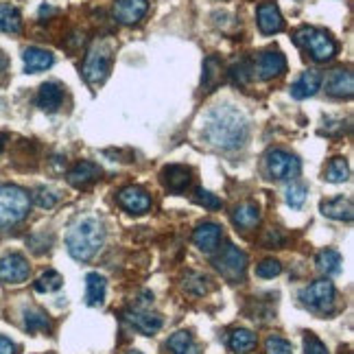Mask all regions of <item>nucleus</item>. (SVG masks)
Returning a JSON list of instances; mask_svg holds the SVG:
<instances>
[{
	"label": "nucleus",
	"mask_w": 354,
	"mask_h": 354,
	"mask_svg": "<svg viewBox=\"0 0 354 354\" xmlns=\"http://www.w3.org/2000/svg\"><path fill=\"white\" fill-rule=\"evenodd\" d=\"M304 354H328V348L322 344V339L308 333L304 337Z\"/></svg>",
	"instance_id": "58836bf2"
},
{
	"label": "nucleus",
	"mask_w": 354,
	"mask_h": 354,
	"mask_svg": "<svg viewBox=\"0 0 354 354\" xmlns=\"http://www.w3.org/2000/svg\"><path fill=\"white\" fill-rule=\"evenodd\" d=\"M326 92L330 94L335 99H350L354 94V75L344 68H339V71H333L330 77L326 79Z\"/></svg>",
	"instance_id": "ddd939ff"
},
{
	"label": "nucleus",
	"mask_w": 354,
	"mask_h": 354,
	"mask_svg": "<svg viewBox=\"0 0 354 354\" xmlns=\"http://www.w3.org/2000/svg\"><path fill=\"white\" fill-rule=\"evenodd\" d=\"M5 140H7V136L0 133V153H3V149H5Z\"/></svg>",
	"instance_id": "a18cd8bd"
},
{
	"label": "nucleus",
	"mask_w": 354,
	"mask_h": 354,
	"mask_svg": "<svg viewBox=\"0 0 354 354\" xmlns=\"http://www.w3.org/2000/svg\"><path fill=\"white\" fill-rule=\"evenodd\" d=\"M129 354H140V352H129Z\"/></svg>",
	"instance_id": "49530a36"
},
{
	"label": "nucleus",
	"mask_w": 354,
	"mask_h": 354,
	"mask_svg": "<svg viewBox=\"0 0 354 354\" xmlns=\"http://www.w3.org/2000/svg\"><path fill=\"white\" fill-rule=\"evenodd\" d=\"M182 354H199V348H197V346H190V348H188L186 352H182Z\"/></svg>",
	"instance_id": "c03bdc74"
},
{
	"label": "nucleus",
	"mask_w": 354,
	"mask_h": 354,
	"mask_svg": "<svg viewBox=\"0 0 354 354\" xmlns=\"http://www.w3.org/2000/svg\"><path fill=\"white\" fill-rule=\"evenodd\" d=\"M227 346L236 354H250L256 348V335L248 328H236V330L230 333Z\"/></svg>",
	"instance_id": "bb28decb"
},
{
	"label": "nucleus",
	"mask_w": 354,
	"mask_h": 354,
	"mask_svg": "<svg viewBox=\"0 0 354 354\" xmlns=\"http://www.w3.org/2000/svg\"><path fill=\"white\" fill-rule=\"evenodd\" d=\"M125 319L142 335H153L162 328V317L156 313H149L145 308H133L125 313Z\"/></svg>",
	"instance_id": "dca6fc26"
},
{
	"label": "nucleus",
	"mask_w": 354,
	"mask_h": 354,
	"mask_svg": "<svg viewBox=\"0 0 354 354\" xmlns=\"http://www.w3.org/2000/svg\"><path fill=\"white\" fill-rule=\"evenodd\" d=\"M230 77H232V81L236 86H248L254 77V68L250 66L248 59H241L239 64H234L232 68H230Z\"/></svg>",
	"instance_id": "473e14b6"
},
{
	"label": "nucleus",
	"mask_w": 354,
	"mask_h": 354,
	"mask_svg": "<svg viewBox=\"0 0 354 354\" xmlns=\"http://www.w3.org/2000/svg\"><path fill=\"white\" fill-rule=\"evenodd\" d=\"M280 274H282V265L278 261H274V258H267V261H263L261 265L256 267V276L258 278H265V280L276 278Z\"/></svg>",
	"instance_id": "c9c22d12"
},
{
	"label": "nucleus",
	"mask_w": 354,
	"mask_h": 354,
	"mask_svg": "<svg viewBox=\"0 0 354 354\" xmlns=\"http://www.w3.org/2000/svg\"><path fill=\"white\" fill-rule=\"evenodd\" d=\"M24 328L29 333H44L50 330V319L44 310L39 308H26L24 310Z\"/></svg>",
	"instance_id": "c85d7f7f"
},
{
	"label": "nucleus",
	"mask_w": 354,
	"mask_h": 354,
	"mask_svg": "<svg viewBox=\"0 0 354 354\" xmlns=\"http://www.w3.org/2000/svg\"><path fill=\"white\" fill-rule=\"evenodd\" d=\"M62 284H64L62 274H57V271L48 269L46 274H42V276H39V278L35 280V291H37V293H53V291L62 289Z\"/></svg>",
	"instance_id": "7c9ffc66"
},
{
	"label": "nucleus",
	"mask_w": 354,
	"mask_h": 354,
	"mask_svg": "<svg viewBox=\"0 0 354 354\" xmlns=\"http://www.w3.org/2000/svg\"><path fill=\"white\" fill-rule=\"evenodd\" d=\"M282 236L276 232V230H271V232L267 234V239H265V245H267V248H274V245H282Z\"/></svg>",
	"instance_id": "79ce46f5"
},
{
	"label": "nucleus",
	"mask_w": 354,
	"mask_h": 354,
	"mask_svg": "<svg viewBox=\"0 0 354 354\" xmlns=\"http://www.w3.org/2000/svg\"><path fill=\"white\" fill-rule=\"evenodd\" d=\"M184 287H186V291H190V293H195V295H203L206 293V278H201V276H188L186 278V282H184Z\"/></svg>",
	"instance_id": "ea45409f"
},
{
	"label": "nucleus",
	"mask_w": 354,
	"mask_h": 354,
	"mask_svg": "<svg viewBox=\"0 0 354 354\" xmlns=\"http://www.w3.org/2000/svg\"><path fill=\"white\" fill-rule=\"evenodd\" d=\"M295 44L310 53V57L315 62H330L337 55V42L330 33L322 29H313V26H302L293 35Z\"/></svg>",
	"instance_id": "39448f33"
},
{
	"label": "nucleus",
	"mask_w": 354,
	"mask_h": 354,
	"mask_svg": "<svg viewBox=\"0 0 354 354\" xmlns=\"http://www.w3.org/2000/svg\"><path fill=\"white\" fill-rule=\"evenodd\" d=\"M284 71H287V59H284V55L278 48L263 50L256 59V66H254V75L263 81L280 77Z\"/></svg>",
	"instance_id": "9d476101"
},
{
	"label": "nucleus",
	"mask_w": 354,
	"mask_h": 354,
	"mask_svg": "<svg viewBox=\"0 0 354 354\" xmlns=\"http://www.w3.org/2000/svg\"><path fill=\"white\" fill-rule=\"evenodd\" d=\"M22 62H24L26 73H42V71H46V68L53 66L55 57H53V53H48L44 48L29 46L22 53Z\"/></svg>",
	"instance_id": "4be33fe9"
},
{
	"label": "nucleus",
	"mask_w": 354,
	"mask_h": 354,
	"mask_svg": "<svg viewBox=\"0 0 354 354\" xmlns=\"http://www.w3.org/2000/svg\"><path fill=\"white\" fill-rule=\"evenodd\" d=\"M319 86H322V75L317 71H306L291 86V97L297 101H304V99L313 97V94L319 90Z\"/></svg>",
	"instance_id": "412c9836"
},
{
	"label": "nucleus",
	"mask_w": 354,
	"mask_h": 354,
	"mask_svg": "<svg viewBox=\"0 0 354 354\" xmlns=\"http://www.w3.org/2000/svg\"><path fill=\"white\" fill-rule=\"evenodd\" d=\"M195 201L199 203V206L208 208V210H219L223 206V201L219 197L212 195L210 190H203V188H197L195 190Z\"/></svg>",
	"instance_id": "f704fd0d"
},
{
	"label": "nucleus",
	"mask_w": 354,
	"mask_h": 354,
	"mask_svg": "<svg viewBox=\"0 0 354 354\" xmlns=\"http://www.w3.org/2000/svg\"><path fill=\"white\" fill-rule=\"evenodd\" d=\"M99 177H101V167L94 165L90 160H81L68 171V182H71L75 188H86L88 184L97 182Z\"/></svg>",
	"instance_id": "f3484780"
},
{
	"label": "nucleus",
	"mask_w": 354,
	"mask_h": 354,
	"mask_svg": "<svg viewBox=\"0 0 354 354\" xmlns=\"http://www.w3.org/2000/svg\"><path fill=\"white\" fill-rule=\"evenodd\" d=\"M350 180V169H348V162L344 158H333L326 167V182L330 184H344Z\"/></svg>",
	"instance_id": "c756f323"
},
{
	"label": "nucleus",
	"mask_w": 354,
	"mask_h": 354,
	"mask_svg": "<svg viewBox=\"0 0 354 354\" xmlns=\"http://www.w3.org/2000/svg\"><path fill=\"white\" fill-rule=\"evenodd\" d=\"M267 171L271 177L284 182V180L297 177L299 171H302V165H299L297 156L284 151V149H274V151L267 153Z\"/></svg>",
	"instance_id": "6e6552de"
},
{
	"label": "nucleus",
	"mask_w": 354,
	"mask_h": 354,
	"mask_svg": "<svg viewBox=\"0 0 354 354\" xmlns=\"http://www.w3.org/2000/svg\"><path fill=\"white\" fill-rule=\"evenodd\" d=\"M250 125L245 114L234 105H216L203 116L201 138L221 151H236L245 145Z\"/></svg>",
	"instance_id": "f257e3e1"
},
{
	"label": "nucleus",
	"mask_w": 354,
	"mask_h": 354,
	"mask_svg": "<svg viewBox=\"0 0 354 354\" xmlns=\"http://www.w3.org/2000/svg\"><path fill=\"white\" fill-rule=\"evenodd\" d=\"M299 299H302L304 306H308L315 313H330L335 308V299H337L335 284L330 280L313 282L310 287H306L302 293H299Z\"/></svg>",
	"instance_id": "423d86ee"
},
{
	"label": "nucleus",
	"mask_w": 354,
	"mask_h": 354,
	"mask_svg": "<svg viewBox=\"0 0 354 354\" xmlns=\"http://www.w3.org/2000/svg\"><path fill=\"white\" fill-rule=\"evenodd\" d=\"M322 214L335 221H352L354 216V206L350 197H335L328 201H322Z\"/></svg>",
	"instance_id": "a211bd4d"
},
{
	"label": "nucleus",
	"mask_w": 354,
	"mask_h": 354,
	"mask_svg": "<svg viewBox=\"0 0 354 354\" xmlns=\"http://www.w3.org/2000/svg\"><path fill=\"white\" fill-rule=\"evenodd\" d=\"M103 243H105V230H103L101 221L92 219V216H86V219L77 221L66 236L68 254L79 263L92 261V258L97 256V252L103 248Z\"/></svg>",
	"instance_id": "f03ea898"
},
{
	"label": "nucleus",
	"mask_w": 354,
	"mask_h": 354,
	"mask_svg": "<svg viewBox=\"0 0 354 354\" xmlns=\"http://www.w3.org/2000/svg\"><path fill=\"white\" fill-rule=\"evenodd\" d=\"M232 221H234L236 227L243 230V232H248V230H252V227H256L258 223H261V208H258L254 201H243L234 208Z\"/></svg>",
	"instance_id": "aec40b11"
},
{
	"label": "nucleus",
	"mask_w": 354,
	"mask_h": 354,
	"mask_svg": "<svg viewBox=\"0 0 354 354\" xmlns=\"http://www.w3.org/2000/svg\"><path fill=\"white\" fill-rule=\"evenodd\" d=\"M162 182H165L171 193H182L190 184V169L182 165H171L162 171Z\"/></svg>",
	"instance_id": "5701e85b"
},
{
	"label": "nucleus",
	"mask_w": 354,
	"mask_h": 354,
	"mask_svg": "<svg viewBox=\"0 0 354 354\" xmlns=\"http://www.w3.org/2000/svg\"><path fill=\"white\" fill-rule=\"evenodd\" d=\"M306 195H308V190L304 184H299V182H291L287 186V190H284V199H287V203L291 208H302L304 206V201H306Z\"/></svg>",
	"instance_id": "2f4dec72"
},
{
	"label": "nucleus",
	"mask_w": 354,
	"mask_h": 354,
	"mask_svg": "<svg viewBox=\"0 0 354 354\" xmlns=\"http://www.w3.org/2000/svg\"><path fill=\"white\" fill-rule=\"evenodd\" d=\"M265 352H267V354H293V348H291V344L287 342V339H282V337L274 335V337H269V339H267Z\"/></svg>",
	"instance_id": "e433bc0d"
},
{
	"label": "nucleus",
	"mask_w": 354,
	"mask_h": 354,
	"mask_svg": "<svg viewBox=\"0 0 354 354\" xmlns=\"http://www.w3.org/2000/svg\"><path fill=\"white\" fill-rule=\"evenodd\" d=\"M0 31L9 33V35H18L22 31V16H20V11L13 5H9V3L0 5Z\"/></svg>",
	"instance_id": "a878e982"
},
{
	"label": "nucleus",
	"mask_w": 354,
	"mask_h": 354,
	"mask_svg": "<svg viewBox=\"0 0 354 354\" xmlns=\"http://www.w3.org/2000/svg\"><path fill=\"white\" fill-rule=\"evenodd\" d=\"M7 66H9V59H7V55H5V53H0V77L5 75Z\"/></svg>",
	"instance_id": "37998d69"
},
{
	"label": "nucleus",
	"mask_w": 354,
	"mask_h": 354,
	"mask_svg": "<svg viewBox=\"0 0 354 354\" xmlns=\"http://www.w3.org/2000/svg\"><path fill=\"white\" fill-rule=\"evenodd\" d=\"M118 203L120 208H125L131 214H142L151 208V197L140 186H127L118 193Z\"/></svg>",
	"instance_id": "9b49d317"
},
{
	"label": "nucleus",
	"mask_w": 354,
	"mask_h": 354,
	"mask_svg": "<svg viewBox=\"0 0 354 354\" xmlns=\"http://www.w3.org/2000/svg\"><path fill=\"white\" fill-rule=\"evenodd\" d=\"M147 11H149L147 0H116V3H114V18L120 24L140 22Z\"/></svg>",
	"instance_id": "4468645a"
},
{
	"label": "nucleus",
	"mask_w": 354,
	"mask_h": 354,
	"mask_svg": "<svg viewBox=\"0 0 354 354\" xmlns=\"http://www.w3.org/2000/svg\"><path fill=\"white\" fill-rule=\"evenodd\" d=\"M33 199H35V203H37L39 208H53L59 201V197L53 193V190H48V188H37Z\"/></svg>",
	"instance_id": "4c0bfd02"
},
{
	"label": "nucleus",
	"mask_w": 354,
	"mask_h": 354,
	"mask_svg": "<svg viewBox=\"0 0 354 354\" xmlns=\"http://www.w3.org/2000/svg\"><path fill=\"white\" fill-rule=\"evenodd\" d=\"M221 73H223V64L216 55H210L206 62H203V77H201V86L203 90L212 92L216 86L221 84Z\"/></svg>",
	"instance_id": "cd10ccee"
},
{
	"label": "nucleus",
	"mask_w": 354,
	"mask_h": 354,
	"mask_svg": "<svg viewBox=\"0 0 354 354\" xmlns=\"http://www.w3.org/2000/svg\"><path fill=\"white\" fill-rule=\"evenodd\" d=\"M107 282L101 274H88L86 276V302L88 306H101L105 299Z\"/></svg>",
	"instance_id": "393cba45"
},
{
	"label": "nucleus",
	"mask_w": 354,
	"mask_h": 354,
	"mask_svg": "<svg viewBox=\"0 0 354 354\" xmlns=\"http://www.w3.org/2000/svg\"><path fill=\"white\" fill-rule=\"evenodd\" d=\"M216 269L221 271V276L230 282H241L248 271V254L241 252L234 245H227L221 252V256L214 258Z\"/></svg>",
	"instance_id": "0eeeda50"
},
{
	"label": "nucleus",
	"mask_w": 354,
	"mask_h": 354,
	"mask_svg": "<svg viewBox=\"0 0 354 354\" xmlns=\"http://www.w3.org/2000/svg\"><path fill=\"white\" fill-rule=\"evenodd\" d=\"M258 29L265 35H274L284 29L282 13L278 5L271 3V0H265V3H261V7H258Z\"/></svg>",
	"instance_id": "f8f14e48"
},
{
	"label": "nucleus",
	"mask_w": 354,
	"mask_h": 354,
	"mask_svg": "<svg viewBox=\"0 0 354 354\" xmlns=\"http://www.w3.org/2000/svg\"><path fill=\"white\" fill-rule=\"evenodd\" d=\"M31 208V197L26 190L13 184H0V230L18 225Z\"/></svg>",
	"instance_id": "7ed1b4c3"
},
{
	"label": "nucleus",
	"mask_w": 354,
	"mask_h": 354,
	"mask_svg": "<svg viewBox=\"0 0 354 354\" xmlns=\"http://www.w3.org/2000/svg\"><path fill=\"white\" fill-rule=\"evenodd\" d=\"M167 346H169V350L173 354H182V352H186L190 346H193V337H190V333H186V330H180V333H175V335L169 337Z\"/></svg>",
	"instance_id": "72a5a7b5"
},
{
	"label": "nucleus",
	"mask_w": 354,
	"mask_h": 354,
	"mask_svg": "<svg viewBox=\"0 0 354 354\" xmlns=\"http://www.w3.org/2000/svg\"><path fill=\"white\" fill-rule=\"evenodd\" d=\"M62 101H64V88L59 84H55V81H48V84H44L42 88H39V92H37L39 110H44L48 114L57 112L59 107H62Z\"/></svg>",
	"instance_id": "6ab92c4d"
},
{
	"label": "nucleus",
	"mask_w": 354,
	"mask_h": 354,
	"mask_svg": "<svg viewBox=\"0 0 354 354\" xmlns=\"http://www.w3.org/2000/svg\"><path fill=\"white\" fill-rule=\"evenodd\" d=\"M112 62H114V42H110V39H97V42H92L84 59V68H81L84 79L90 86L103 84L112 71Z\"/></svg>",
	"instance_id": "20e7f679"
},
{
	"label": "nucleus",
	"mask_w": 354,
	"mask_h": 354,
	"mask_svg": "<svg viewBox=\"0 0 354 354\" xmlns=\"http://www.w3.org/2000/svg\"><path fill=\"white\" fill-rule=\"evenodd\" d=\"M221 239H223L221 225H216V223H201L193 232V243L201 252H208V254L219 248Z\"/></svg>",
	"instance_id": "2eb2a0df"
},
{
	"label": "nucleus",
	"mask_w": 354,
	"mask_h": 354,
	"mask_svg": "<svg viewBox=\"0 0 354 354\" xmlns=\"http://www.w3.org/2000/svg\"><path fill=\"white\" fill-rule=\"evenodd\" d=\"M0 354H16V344L7 337H0Z\"/></svg>",
	"instance_id": "a19ab883"
},
{
	"label": "nucleus",
	"mask_w": 354,
	"mask_h": 354,
	"mask_svg": "<svg viewBox=\"0 0 354 354\" xmlns=\"http://www.w3.org/2000/svg\"><path fill=\"white\" fill-rule=\"evenodd\" d=\"M29 276H31V267L22 254H7L0 258V282L20 284L24 280H29Z\"/></svg>",
	"instance_id": "1a4fd4ad"
},
{
	"label": "nucleus",
	"mask_w": 354,
	"mask_h": 354,
	"mask_svg": "<svg viewBox=\"0 0 354 354\" xmlns=\"http://www.w3.org/2000/svg\"><path fill=\"white\" fill-rule=\"evenodd\" d=\"M315 265H317V271L324 276H337L342 274V265H344V258L337 250H330L326 248L322 250L317 256H315Z\"/></svg>",
	"instance_id": "b1692460"
}]
</instances>
